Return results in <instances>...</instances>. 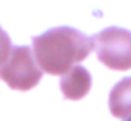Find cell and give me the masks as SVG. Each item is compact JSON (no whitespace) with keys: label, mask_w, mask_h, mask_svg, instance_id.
Returning a JSON list of instances; mask_svg holds the SVG:
<instances>
[{"label":"cell","mask_w":131,"mask_h":121,"mask_svg":"<svg viewBox=\"0 0 131 121\" xmlns=\"http://www.w3.org/2000/svg\"><path fill=\"white\" fill-rule=\"evenodd\" d=\"M94 49L90 37L72 27H55L33 39V57L41 72L66 74Z\"/></svg>","instance_id":"cell-1"},{"label":"cell","mask_w":131,"mask_h":121,"mask_svg":"<svg viewBox=\"0 0 131 121\" xmlns=\"http://www.w3.org/2000/svg\"><path fill=\"white\" fill-rule=\"evenodd\" d=\"M94 51L98 59L111 70L131 68V31L121 27L102 29L94 39Z\"/></svg>","instance_id":"cell-2"},{"label":"cell","mask_w":131,"mask_h":121,"mask_svg":"<svg viewBox=\"0 0 131 121\" xmlns=\"http://www.w3.org/2000/svg\"><path fill=\"white\" fill-rule=\"evenodd\" d=\"M0 78L14 90H31L41 80V70L33 57V49L12 47L8 59L0 66Z\"/></svg>","instance_id":"cell-3"},{"label":"cell","mask_w":131,"mask_h":121,"mask_svg":"<svg viewBox=\"0 0 131 121\" xmlns=\"http://www.w3.org/2000/svg\"><path fill=\"white\" fill-rule=\"evenodd\" d=\"M61 92L66 98H72V100H78L82 96L88 94L90 86H92V78H90V72L82 66H74L70 72H66L61 76Z\"/></svg>","instance_id":"cell-4"},{"label":"cell","mask_w":131,"mask_h":121,"mask_svg":"<svg viewBox=\"0 0 131 121\" xmlns=\"http://www.w3.org/2000/svg\"><path fill=\"white\" fill-rule=\"evenodd\" d=\"M108 109L119 119L131 117V76L115 84V88L108 94Z\"/></svg>","instance_id":"cell-5"},{"label":"cell","mask_w":131,"mask_h":121,"mask_svg":"<svg viewBox=\"0 0 131 121\" xmlns=\"http://www.w3.org/2000/svg\"><path fill=\"white\" fill-rule=\"evenodd\" d=\"M10 51H12V43H10V39H8V35L4 33V29L0 27V66L8 59V55H10Z\"/></svg>","instance_id":"cell-6"},{"label":"cell","mask_w":131,"mask_h":121,"mask_svg":"<svg viewBox=\"0 0 131 121\" xmlns=\"http://www.w3.org/2000/svg\"><path fill=\"white\" fill-rule=\"evenodd\" d=\"M125 121H131V117H129V119H125Z\"/></svg>","instance_id":"cell-7"}]
</instances>
